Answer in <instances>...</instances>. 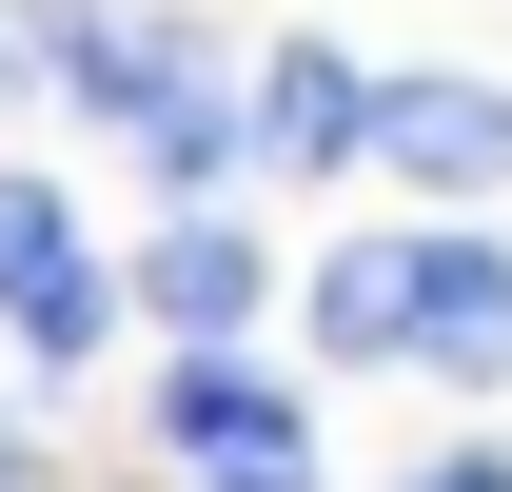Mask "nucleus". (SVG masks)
<instances>
[{
    "instance_id": "obj_1",
    "label": "nucleus",
    "mask_w": 512,
    "mask_h": 492,
    "mask_svg": "<svg viewBox=\"0 0 512 492\" xmlns=\"http://www.w3.org/2000/svg\"><path fill=\"white\" fill-rule=\"evenodd\" d=\"M20 40H40V60H60L79 99L158 158V178H217V158H237V99H217V60H197V40L119 20V0H20Z\"/></svg>"
},
{
    "instance_id": "obj_2",
    "label": "nucleus",
    "mask_w": 512,
    "mask_h": 492,
    "mask_svg": "<svg viewBox=\"0 0 512 492\" xmlns=\"http://www.w3.org/2000/svg\"><path fill=\"white\" fill-rule=\"evenodd\" d=\"M158 453H197L217 492H237V473H296V394H276V374H237L217 335H197V355L158 374Z\"/></svg>"
},
{
    "instance_id": "obj_3",
    "label": "nucleus",
    "mask_w": 512,
    "mask_h": 492,
    "mask_svg": "<svg viewBox=\"0 0 512 492\" xmlns=\"http://www.w3.org/2000/svg\"><path fill=\"white\" fill-rule=\"evenodd\" d=\"M0 315H20V355H99V256L40 178H0Z\"/></svg>"
},
{
    "instance_id": "obj_4",
    "label": "nucleus",
    "mask_w": 512,
    "mask_h": 492,
    "mask_svg": "<svg viewBox=\"0 0 512 492\" xmlns=\"http://www.w3.org/2000/svg\"><path fill=\"white\" fill-rule=\"evenodd\" d=\"M414 355L473 374V394L512 374V256L493 237H414Z\"/></svg>"
},
{
    "instance_id": "obj_5",
    "label": "nucleus",
    "mask_w": 512,
    "mask_h": 492,
    "mask_svg": "<svg viewBox=\"0 0 512 492\" xmlns=\"http://www.w3.org/2000/svg\"><path fill=\"white\" fill-rule=\"evenodd\" d=\"M394 158H414V178H453V197H473V178H512V79H394Z\"/></svg>"
},
{
    "instance_id": "obj_6",
    "label": "nucleus",
    "mask_w": 512,
    "mask_h": 492,
    "mask_svg": "<svg viewBox=\"0 0 512 492\" xmlns=\"http://www.w3.org/2000/svg\"><path fill=\"white\" fill-rule=\"evenodd\" d=\"M138 315H158V335H237L256 315V237H217V217H158V256H138Z\"/></svg>"
},
{
    "instance_id": "obj_7",
    "label": "nucleus",
    "mask_w": 512,
    "mask_h": 492,
    "mask_svg": "<svg viewBox=\"0 0 512 492\" xmlns=\"http://www.w3.org/2000/svg\"><path fill=\"white\" fill-rule=\"evenodd\" d=\"M375 119H394V79H355L335 40H296V60L256 79V138H276V158H355Z\"/></svg>"
},
{
    "instance_id": "obj_8",
    "label": "nucleus",
    "mask_w": 512,
    "mask_h": 492,
    "mask_svg": "<svg viewBox=\"0 0 512 492\" xmlns=\"http://www.w3.org/2000/svg\"><path fill=\"white\" fill-rule=\"evenodd\" d=\"M316 355H414V237H335L316 256Z\"/></svg>"
},
{
    "instance_id": "obj_9",
    "label": "nucleus",
    "mask_w": 512,
    "mask_h": 492,
    "mask_svg": "<svg viewBox=\"0 0 512 492\" xmlns=\"http://www.w3.org/2000/svg\"><path fill=\"white\" fill-rule=\"evenodd\" d=\"M414 492H512V453H453V473H414Z\"/></svg>"
}]
</instances>
